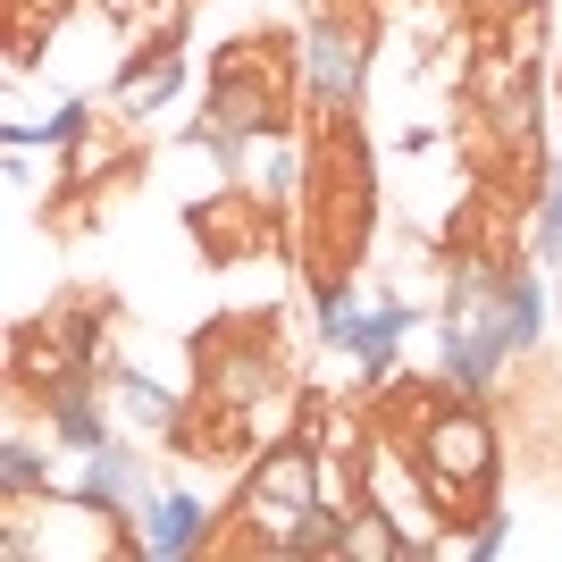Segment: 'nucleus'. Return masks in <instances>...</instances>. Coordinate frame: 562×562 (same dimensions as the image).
<instances>
[{"mask_svg":"<svg viewBox=\"0 0 562 562\" xmlns=\"http://www.w3.org/2000/svg\"><path fill=\"white\" fill-rule=\"evenodd\" d=\"M294 93H303V43L278 34H244L211 59V143H252V135H294Z\"/></svg>","mask_w":562,"mask_h":562,"instance_id":"1","label":"nucleus"},{"mask_svg":"<svg viewBox=\"0 0 562 562\" xmlns=\"http://www.w3.org/2000/svg\"><path fill=\"white\" fill-rule=\"evenodd\" d=\"M303 93L328 117L370 93V9H319L303 25Z\"/></svg>","mask_w":562,"mask_h":562,"instance_id":"2","label":"nucleus"},{"mask_svg":"<svg viewBox=\"0 0 562 562\" xmlns=\"http://www.w3.org/2000/svg\"><path fill=\"white\" fill-rule=\"evenodd\" d=\"M135 529H143V554H202V546H211V504L186 495V487H168V495L143 504Z\"/></svg>","mask_w":562,"mask_h":562,"instance_id":"3","label":"nucleus"},{"mask_svg":"<svg viewBox=\"0 0 562 562\" xmlns=\"http://www.w3.org/2000/svg\"><path fill=\"white\" fill-rule=\"evenodd\" d=\"M252 202L260 193H202V202H193V235H202V244H211V260H235V252H252L260 244V218H252Z\"/></svg>","mask_w":562,"mask_h":562,"instance_id":"4","label":"nucleus"},{"mask_svg":"<svg viewBox=\"0 0 562 562\" xmlns=\"http://www.w3.org/2000/svg\"><path fill=\"white\" fill-rule=\"evenodd\" d=\"M43 412H50V437H59L68 453H101V446H110V412H101L93 378H76V386H59V395H50Z\"/></svg>","mask_w":562,"mask_h":562,"instance_id":"5","label":"nucleus"},{"mask_svg":"<svg viewBox=\"0 0 562 562\" xmlns=\"http://www.w3.org/2000/svg\"><path fill=\"white\" fill-rule=\"evenodd\" d=\"M43 479H50V453H34L25 437H9V446H0V487H9V504H18L25 487L43 495Z\"/></svg>","mask_w":562,"mask_h":562,"instance_id":"6","label":"nucleus"},{"mask_svg":"<svg viewBox=\"0 0 562 562\" xmlns=\"http://www.w3.org/2000/svg\"><path fill=\"white\" fill-rule=\"evenodd\" d=\"M529 260H538V269H562V177L538 193V227H529Z\"/></svg>","mask_w":562,"mask_h":562,"instance_id":"7","label":"nucleus"},{"mask_svg":"<svg viewBox=\"0 0 562 562\" xmlns=\"http://www.w3.org/2000/svg\"><path fill=\"white\" fill-rule=\"evenodd\" d=\"M117 403H126V420H143V428H177V403H168L160 386H143V378H117Z\"/></svg>","mask_w":562,"mask_h":562,"instance_id":"8","label":"nucleus"},{"mask_svg":"<svg viewBox=\"0 0 562 562\" xmlns=\"http://www.w3.org/2000/svg\"><path fill=\"white\" fill-rule=\"evenodd\" d=\"M504 529H513V520H479V538H470V554H479V562H487V554H504Z\"/></svg>","mask_w":562,"mask_h":562,"instance_id":"9","label":"nucleus"},{"mask_svg":"<svg viewBox=\"0 0 562 562\" xmlns=\"http://www.w3.org/2000/svg\"><path fill=\"white\" fill-rule=\"evenodd\" d=\"M554 59H562V50H554Z\"/></svg>","mask_w":562,"mask_h":562,"instance_id":"10","label":"nucleus"}]
</instances>
